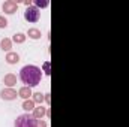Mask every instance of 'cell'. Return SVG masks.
<instances>
[{
    "label": "cell",
    "mask_w": 129,
    "mask_h": 127,
    "mask_svg": "<svg viewBox=\"0 0 129 127\" xmlns=\"http://www.w3.org/2000/svg\"><path fill=\"white\" fill-rule=\"evenodd\" d=\"M20 79L23 84H26V87H36L41 84L42 79V70L38 66L33 64H27L20 70Z\"/></svg>",
    "instance_id": "1"
},
{
    "label": "cell",
    "mask_w": 129,
    "mask_h": 127,
    "mask_svg": "<svg viewBox=\"0 0 129 127\" xmlns=\"http://www.w3.org/2000/svg\"><path fill=\"white\" fill-rule=\"evenodd\" d=\"M14 127H38V120L32 114H21L17 117Z\"/></svg>",
    "instance_id": "2"
},
{
    "label": "cell",
    "mask_w": 129,
    "mask_h": 127,
    "mask_svg": "<svg viewBox=\"0 0 129 127\" xmlns=\"http://www.w3.org/2000/svg\"><path fill=\"white\" fill-rule=\"evenodd\" d=\"M39 17H41V11L36 6H29L24 12V20L29 23H38Z\"/></svg>",
    "instance_id": "3"
},
{
    "label": "cell",
    "mask_w": 129,
    "mask_h": 127,
    "mask_svg": "<svg viewBox=\"0 0 129 127\" xmlns=\"http://www.w3.org/2000/svg\"><path fill=\"white\" fill-rule=\"evenodd\" d=\"M17 9H18V3H17V2H14V0H6V2L2 5V11H3L5 14H8V15L15 14V12H17Z\"/></svg>",
    "instance_id": "4"
},
{
    "label": "cell",
    "mask_w": 129,
    "mask_h": 127,
    "mask_svg": "<svg viewBox=\"0 0 129 127\" xmlns=\"http://www.w3.org/2000/svg\"><path fill=\"white\" fill-rule=\"evenodd\" d=\"M0 97H2L3 100H9V102H11V100H15V99L18 97V93H17L14 88H8V87H6V88H3V90L0 91Z\"/></svg>",
    "instance_id": "5"
},
{
    "label": "cell",
    "mask_w": 129,
    "mask_h": 127,
    "mask_svg": "<svg viewBox=\"0 0 129 127\" xmlns=\"http://www.w3.org/2000/svg\"><path fill=\"white\" fill-rule=\"evenodd\" d=\"M3 84H5L8 88H12V87L17 84V75H14V73L5 75V76H3Z\"/></svg>",
    "instance_id": "6"
},
{
    "label": "cell",
    "mask_w": 129,
    "mask_h": 127,
    "mask_svg": "<svg viewBox=\"0 0 129 127\" xmlns=\"http://www.w3.org/2000/svg\"><path fill=\"white\" fill-rule=\"evenodd\" d=\"M18 96L21 97V99H24V100H29V99H32V96H33V91H32V88L30 87H21L20 90H18Z\"/></svg>",
    "instance_id": "7"
},
{
    "label": "cell",
    "mask_w": 129,
    "mask_h": 127,
    "mask_svg": "<svg viewBox=\"0 0 129 127\" xmlns=\"http://www.w3.org/2000/svg\"><path fill=\"white\" fill-rule=\"evenodd\" d=\"M32 115L36 118V120H42V118H44V115H47V108H44L42 105L36 106V108L33 109Z\"/></svg>",
    "instance_id": "8"
},
{
    "label": "cell",
    "mask_w": 129,
    "mask_h": 127,
    "mask_svg": "<svg viewBox=\"0 0 129 127\" xmlns=\"http://www.w3.org/2000/svg\"><path fill=\"white\" fill-rule=\"evenodd\" d=\"M0 48H2L3 51H6V52H11V48H12V39H9V37H3V39L0 40Z\"/></svg>",
    "instance_id": "9"
},
{
    "label": "cell",
    "mask_w": 129,
    "mask_h": 127,
    "mask_svg": "<svg viewBox=\"0 0 129 127\" xmlns=\"http://www.w3.org/2000/svg\"><path fill=\"white\" fill-rule=\"evenodd\" d=\"M5 60H6L8 64H17L20 61V55H18L17 52H12V51H11V52L6 54V58H5Z\"/></svg>",
    "instance_id": "10"
},
{
    "label": "cell",
    "mask_w": 129,
    "mask_h": 127,
    "mask_svg": "<svg viewBox=\"0 0 129 127\" xmlns=\"http://www.w3.org/2000/svg\"><path fill=\"white\" fill-rule=\"evenodd\" d=\"M35 105H36V103L33 102L32 99H29V100H24V102H23V109H24L27 114H29V112H33V109L36 108Z\"/></svg>",
    "instance_id": "11"
},
{
    "label": "cell",
    "mask_w": 129,
    "mask_h": 127,
    "mask_svg": "<svg viewBox=\"0 0 129 127\" xmlns=\"http://www.w3.org/2000/svg\"><path fill=\"white\" fill-rule=\"evenodd\" d=\"M27 36L30 37V39H33V40H38V39H41V30L39 29H29L27 30Z\"/></svg>",
    "instance_id": "12"
},
{
    "label": "cell",
    "mask_w": 129,
    "mask_h": 127,
    "mask_svg": "<svg viewBox=\"0 0 129 127\" xmlns=\"http://www.w3.org/2000/svg\"><path fill=\"white\" fill-rule=\"evenodd\" d=\"M26 39H27V34H24V33H15L14 37H12V42H15V43H24Z\"/></svg>",
    "instance_id": "13"
},
{
    "label": "cell",
    "mask_w": 129,
    "mask_h": 127,
    "mask_svg": "<svg viewBox=\"0 0 129 127\" xmlns=\"http://www.w3.org/2000/svg\"><path fill=\"white\" fill-rule=\"evenodd\" d=\"M32 100L35 103H38V105H42V102L45 100V94H42V93H33Z\"/></svg>",
    "instance_id": "14"
},
{
    "label": "cell",
    "mask_w": 129,
    "mask_h": 127,
    "mask_svg": "<svg viewBox=\"0 0 129 127\" xmlns=\"http://www.w3.org/2000/svg\"><path fill=\"white\" fill-rule=\"evenodd\" d=\"M33 3H35V6L38 9H42V8H48L50 6V2H47V0H35Z\"/></svg>",
    "instance_id": "15"
},
{
    "label": "cell",
    "mask_w": 129,
    "mask_h": 127,
    "mask_svg": "<svg viewBox=\"0 0 129 127\" xmlns=\"http://www.w3.org/2000/svg\"><path fill=\"white\" fill-rule=\"evenodd\" d=\"M42 69H44L45 75H51V70H50V61H45V63L42 64Z\"/></svg>",
    "instance_id": "16"
},
{
    "label": "cell",
    "mask_w": 129,
    "mask_h": 127,
    "mask_svg": "<svg viewBox=\"0 0 129 127\" xmlns=\"http://www.w3.org/2000/svg\"><path fill=\"white\" fill-rule=\"evenodd\" d=\"M6 27H8V20L3 15H0V29H6Z\"/></svg>",
    "instance_id": "17"
},
{
    "label": "cell",
    "mask_w": 129,
    "mask_h": 127,
    "mask_svg": "<svg viewBox=\"0 0 129 127\" xmlns=\"http://www.w3.org/2000/svg\"><path fill=\"white\" fill-rule=\"evenodd\" d=\"M38 127H47V123L44 120H38Z\"/></svg>",
    "instance_id": "18"
},
{
    "label": "cell",
    "mask_w": 129,
    "mask_h": 127,
    "mask_svg": "<svg viewBox=\"0 0 129 127\" xmlns=\"http://www.w3.org/2000/svg\"><path fill=\"white\" fill-rule=\"evenodd\" d=\"M45 102L50 105V102H51V99H50V93H47V94H45Z\"/></svg>",
    "instance_id": "19"
},
{
    "label": "cell",
    "mask_w": 129,
    "mask_h": 127,
    "mask_svg": "<svg viewBox=\"0 0 129 127\" xmlns=\"http://www.w3.org/2000/svg\"><path fill=\"white\" fill-rule=\"evenodd\" d=\"M24 5L29 8V6H32V0H24Z\"/></svg>",
    "instance_id": "20"
}]
</instances>
